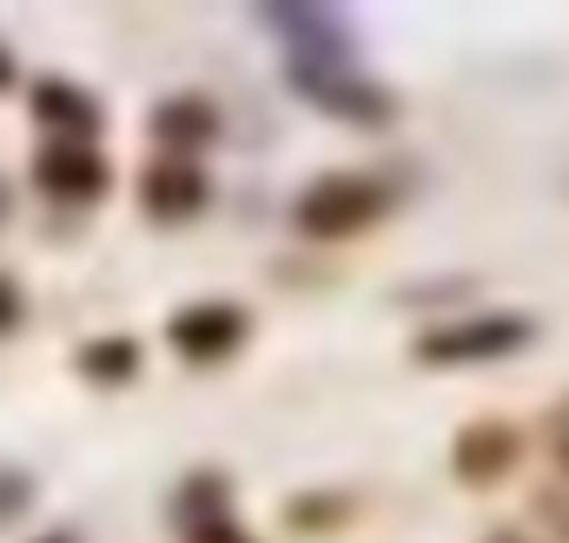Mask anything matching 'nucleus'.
Masks as SVG:
<instances>
[{
	"mask_svg": "<svg viewBox=\"0 0 569 543\" xmlns=\"http://www.w3.org/2000/svg\"><path fill=\"white\" fill-rule=\"evenodd\" d=\"M391 213V186L371 179V172H325L298 192L291 206V226L305 239H351V233H371L378 219Z\"/></svg>",
	"mask_w": 569,
	"mask_h": 543,
	"instance_id": "nucleus-1",
	"label": "nucleus"
},
{
	"mask_svg": "<svg viewBox=\"0 0 569 543\" xmlns=\"http://www.w3.org/2000/svg\"><path fill=\"white\" fill-rule=\"evenodd\" d=\"M537 338V325L523 312H490V318H457V325H430L418 338L425 365H483V358H510Z\"/></svg>",
	"mask_w": 569,
	"mask_h": 543,
	"instance_id": "nucleus-2",
	"label": "nucleus"
},
{
	"mask_svg": "<svg viewBox=\"0 0 569 543\" xmlns=\"http://www.w3.org/2000/svg\"><path fill=\"white\" fill-rule=\"evenodd\" d=\"M166 338H172V352L186 365H219V358H232L252 338V312L232 305V298H199V305H179L172 312Z\"/></svg>",
	"mask_w": 569,
	"mask_h": 543,
	"instance_id": "nucleus-3",
	"label": "nucleus"
},
{
	"mask_svg": "<svg viewBox=\"0 0 569 543\" xmlns=\"http://www.w3.org/2000/svg\"><path fill=\"white\" fill-rule=\"evenodd\" d=\"M291 87L311 107H325L331 120H351V127H385L398 113V100L385 87H371L358 67H291Z\"/></svg>",
	"mask_w": 569,
	"mask_h": 543,
	"instance_id": "nucleus-4",
	"label": "nucleus"
},
{
	"mask_svg": "<svg viewBox=\"0 0 569 543\" xmlns=\"http://www.w3.org/2000/svg\"><path fill=\"white\" fill-rule=\"evenodd\" d=\"M33 186H40L47 199H60V206H87V199L107 192V159H100L93 146L53 139V146H40V159H33Z\"/></svg>",
	"mask_w": 569,
	"mask_h": 543,
	"instance_id": "nucleus-5",
	"label": "nucleus"
},
{
	"mask_svg": "<svg viewBox=\"0 0 569 543\" xmlns=\"http://www.w3.org/2000/svg\"><path fill=\"white\" fill-rule=\"evenodd\" d=\"M517 457H523V437L510 431V424H497V417H483V424H463L457 431V444H450V471L463 477V484H497V477H510L517 471Z\"/></svg>",
	"mask_w": 569,
	"mask_h": 543,
	"instance_id": "nucleus-6",
	"label": "nucleus"
},
{
	"mask_svg": "<svg viewBox=\"0 0 569 543\" xmlns=\"http://www.w3.org/2000/svg\"><path fill=\"white\" fill-rule=\"evenodd\" d=\"M206 172L192 159H152L140 172V206L159 219V226H186L192 213H206Z\"/></svg>",
	"mask_w": 569,
	"mask_h": 543,
	"instance_id": "nucleus-7",
	"label": "nucleus"
},
{
	"mask_svg": "<svg viewBox=\"0 0 569 543\" xmlns=\"http://www.w3.org/2000/svg\"><path fill=\"white\" fill-rule=\"evenodd\" d=\"M33 113H40V127L67 134L73 146H87V139L100 134V100L80 93L73 80H40V87H33Z\"/></svg>",
	"mask_w": 569,
	"mask_h": 543,
	"instance_id": "nucleus-8",
	"label": "nucleus"
},
{
	"mask_svg": "<svg viewBox=\"0 0 569 543\" xmlns=\"http://www.w3.org/2000/svg\"><path fill=\"white\" fill-rule=\"evenodd\" d=\"M212 134H219V113H212V100H199V93H179V100H166V107L152 113V139L172 146L179 159H186L192 146H206Z\"/></svg>",
	"mask_w": 569,
	"mask_h": 543,
	"instance_id": "nucleus-9",
	"label": "nucleus"
},
{
	"mask_svg": "<svg viewBox=\"0 0 569 543\" xmlns=\"http://www.w3.org/2000/svg\"><path fill=\"white\" fill-rule=\"evenodd\" d=\"M73 365H80V378H93V385H133L140 345H133V338H100V345H87Z\"/></svg>",
	"mask_w": 569,
	"mask_h": 543,
	"instance_id": "nucleus-10",
	"label": "nucleus"
},
{
	"mask_svg": "<svg viewBox=\"0 0 569 543\" xmlns=\"http://www.w3.org/2000/svg\"><path fill=\"white\" fill-rule=\"evenodd\" d=\"M27 504H33V477H27V471H13V464H0V524L27 517Z\"/></svg>",
	"mask_w": 569,
	"mask_h": 543,
	"instance_id": "nucleus-11",
	"label": "nucleus"
},
{
	"mask_svg": "<svg viewBox=\"0 0 569 543\" xmlns=\"http://www.w3.org/2000/svg\"><path fill=\"white\" fill-rule=\"evenodd\" d=\"M20 318H27L20 278H13V272H0V338H7V332H20Z\"/></svg>",
	"mask_w": 569,
	"mask_h": 543,
	"instance_id": "nucleus-12",
	"label": "nucleus"
},
{
	"mask_svg": "<svg viewBox=\"0 0 569 543\" xmlns=\"http://www.w3.org/2000/svg\"><path fill=\"white\" fill-rule=\"evenodd\" d=\"M550 457H557V464L569 471V398L550 411Z\"/></svg>",
	"mask_w": 569,
	"mask_h": 543,
	"instance_id": "nucleus-13",
	"label": "nucleus"
},
{
	"mask_svg": "<svg viewBox=\"0 0 569 543\" xmlns=\"http://www.w3.org/2000/svg\"><path fill=\"white\" fill-rule=\"evenodd\" d=\"M192 543H252V537H246L239 524H226V517H219V524H199V531H192Z\"/></svg>",
	"mask_w": 569,
	"mask_h": 543,
	"instance_id": "nucleus-14",
	"label": "nucleus"
},
{
	"mask_svg": "<svg viewBox=\"0 0 569 543\" xmlns=\"http://www.w3.org/2000/svg\"><path fill=\"white\" fill-rule=\"evenodd\" d=\"M13 87V60H7V47H0V93Z\"/></svg>",
	"mask_w": 569,
	"mask_h": 543,
	"instance_id": "nucleus-15",
	"label": "nucleus"
},
{
	"mask_svg": "<svg viewBox=\"0 0 569 543\" xmlns=\"http://www.w3.org/2000/svg\"><path fill=\"white\" fill-rule=\"evenodd\" d=\"M7 213H13V192H7V186H0V226H7Z\"/></svg>",
	"mask_w": 569,
	"mask_h": 543,
	"instance_id": "nucleus-16",
	"label": "nucleus"
},
{
	"mask_svg": "<svg viewBox=\"0 0 569 543\" xmlns=\"http://www.w3.org/2000/svg\"><path fill=\"white\" fill-rule=\"evenodd\" d=\"M483 543H530V537H517V531H497V537H483Z\"/></svg>",
	"mask_w": 569,
	"mask_h": 543,
	"instance_id": "nucleus-17",
	"label": "nucleus"
},
{
	"mask_svg": "<svg viewBox=\"0 0 569 543\" xmlns=\"http://www.w3.org/2000/svg\"><path fill=\"white\" fill-rule=\"evenodd\" d=\"M40 543H73V537H40Z\"/></svg>",
	"mask_w": 569,
	"mask_h": 543,
	"instance_id": "nucleus-18",
	"label": "nucleus"
}]
</instances>
